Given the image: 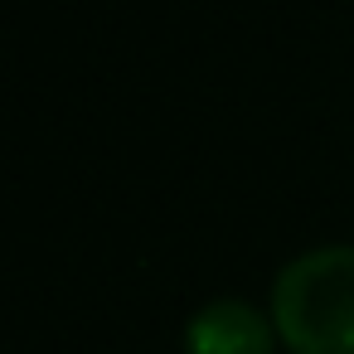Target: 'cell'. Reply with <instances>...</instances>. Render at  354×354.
I'll use <instances>...</instances> for the list:
<instances>
[{
  "instance_id": "6da1fadb",
  "label": "cell",
  "mask_w": 354,
  "mask_h": 354,
  "mask_svg": "<svg viewBox=\"0 0 354 354\" xmlns=\"http://www.w3.org/2000/svg\"><path fill=\"white\" fill-rule=\"evenodd\" d=\"M272 325L291 354H354V243L296 252L272 281Z\"/></svg>"
},
{
  "instance_id": "7a4b0ae2",
  "label": "cell",
  "mask_w": 354,
  "mask_h": 354,
  "mask_svg": "<svg viewBox=\"0 0 354 354\" xmlns=\"http://www.w3.org/2000/svg\"><path fill=\"white\" fill-rule=\"evenodd\" d=\"M277 325L243 296L204 301L185 325V354H272Z\"/></svg>"
}]
</instances>
